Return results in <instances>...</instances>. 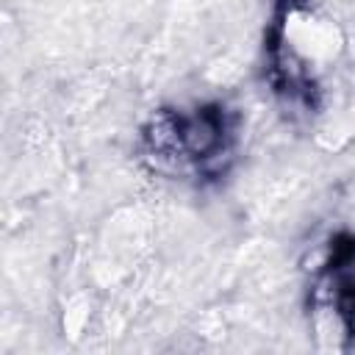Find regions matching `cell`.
I'll return each instance as SVG.
<instances>
[{
  "mask_svg": "<svg viewBox=\"0 0 355 355\" xmlns=\"http://www.w3.org/2000/svg\"><path fill=\"white\" fill-rule=\"evenodd\" d=\"M341 53L338 25L308 0H280L266 33V80L288 111L313 114Z\"/></svg>",
  "mask_w": 355,
  "mask_h": 355,
  "instance_id": "1",
  "label": "cell"
},
{
  "mask_svg": "<svg viewBox=\"0 0 355 355\" xmlns=\"http://www.w3.org/2000/svg\"><path fill=\"white\" fill-rule=\"evenodd\" d=\"M236 153V114L219 103L161 108L141 130V158L164 175L216 180Z\"/></svg>",
  "mask_w": 355,
  "mask_h": 355,
  "instance_id": "2",
  "label": "cell"
},
{
  "mask_svg": "<svg viewBox=\"0 0 355 355\" xmlns=\"http://www.w3.org/2000/svg\"><path fill=\"white\" fill-rule=\"evenodd\" d=\"M313 311H324L338 324V338L355 344V233L330 241L327 261L313 283Z\"/></svg>",
  "mask_w": 355,
  "mask_h": 355,
  "instance_id": "3",
  "label": "cell"
}]
</instances>
